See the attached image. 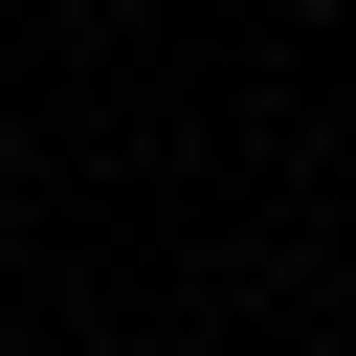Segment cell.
<instances>
[{
    "instance_id": "1",
    "label": "cell",
    "mask_w": 356,
    "mask_h": 356,
    "mask_svg": "<svg viewBox=\"0 0 356 356\" xmlns=\"http://www.w3.org/2000/svg\"><path fill=\"white\" fill-rule=\"evenodd\" d=\"M0 356H22V334H0Z\"/></svg>"
}]
</instances>
